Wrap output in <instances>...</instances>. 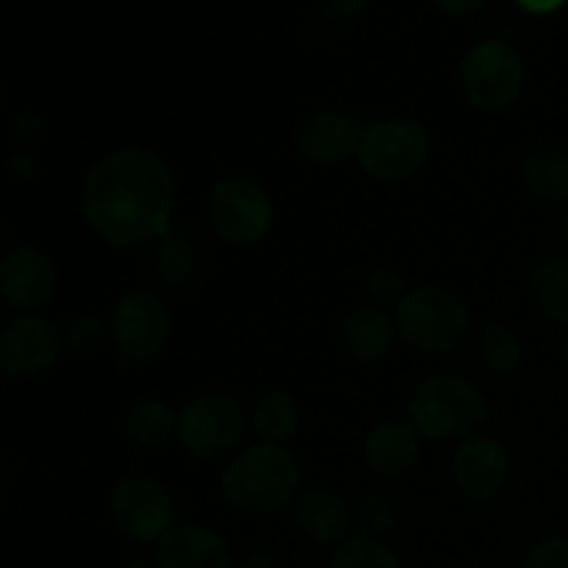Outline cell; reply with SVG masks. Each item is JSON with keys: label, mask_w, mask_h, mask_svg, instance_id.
Segmentation results:
<instances>
[{"label": "cell", "mask_w": 568, "mask_h": 568, "mask_svg": "<svg viewBox=\"0 0 568 568\" xmlns=\"http://www.w3.org/2000/svg\"><path fill=\"white\" fill-rule=\"evenodd\" d=\"M81 214L109 247L153 244L172 231L175 175L161 153L139 144L116 148L89 166Z\"/></svg>", "instance_id": "cell-1"}, {"label": "cell", "mask_w": 568, "mask_h": 568, "mask_svg": "<svg viewBox=\"0 0 568 568\" xmlns=\"http://www.w3.org/2000/svg\"><path fill=\"white\" fill-rule=\"evenodd\" d=\"M300 464L281 444H253L220 475V491L247 516H272L300 494Z\"/></svg>", "instance_id": "cell-2"}, {"label": "cell", "mask_w": 568, "mask_h": 568, "mask_svg": "<svg viewBox=\"0 0 568 568\" xmlns=\"http://www.w3.org/2000/svg\"><path fill=\"white\" fill-rule=\"evenodd\" d=\"M488 419L480 388L458 375H433L416 386L408 403V422L430 442L469 438Z\"/></svg>", "instance_id": "cell-3"}, {"label": "cell", "mask_w": 568, "mask_h": 568, "mask_svg": "<svg viewBox=\"0 0 568 568\" xmlns=\"http://www.w3.org/2000/svg\"><path fill=\"white\" fill-rule=\"evenodd\" d=\"M394 322L410 347L430 355L455 353L471 331V314L464 300L436 283L410 288L397 305Z\"/></svg>", "instance_id": "cell-4"}, {"label": "cell", "mask_w": 568, "mask_h": 568, "mask_svg": "<svg viewBox=\"0 0 568 568\" xmlns=\"http://www.w3.org/2000/svg\"><path fill=\"white\" fill-rule=\"evenodd\" d=\"M205 216L220 242L233 247H255L264 242L275 222L270 192L247 175H225L211 186Z\"/></svg>", "instance_id": "cell-5"}, {"label": "cell", "mask_w": 568, "mask_h": 568, "mask_svg": "<svg viewBox=\"0 0 568 568\" xmlns=\"http://www.w3.org/2000/svg\"><path fill=\"white\" fill-rule=\"evenodd\" d=\"M525 59L505 39H483L471 44L460 61V89L477 111L510 109L525 89Z\"/></svg>", "instance_id": "cell-6"}, {"label": "cell", "mask_w": 568, "mask_h": 568, "mask_svg": "<svg viewBox=\"0 0 568 568\" xmlns=\"http://www.w3.org/2000/svg\"><path fill=\"white\" fill-rule=\"evenodd\" d=\"M430 133L422 122L408 116H388L364 128L358 164L369 178L399 183L414 178L430 159Z\"/></svg>", "instance_id": "cell-7"}, {"label": "cell", "mask_w": 568, "mask_h": 568, "mask_svg": "<svg viewBox=\"0 0 568 568\" xmlns=\"http://www.w3.org/2000/svg\"><path fill=\"white\" fill-rule=\"evenodd\" d=\"M247 430V414L233 394H200L178 410V444L197 460H220Z\"/></svg>", "instance_id": "cell-8"}, {"label": "cell", "mask_w": 568, "mask_h": 568, "mask_svg": "<svg viewBox=\"0 0 568 568\" xmlns=\"http://www.w3.org/2000/svg\"><path fill=\"white\" fill-rule=\"evenodd\" d=\"M111 344L128 364H144L164 353L172 338L170 305L153 292H131L111 311Z\"/></svg>", "instance_id": "cell-9"}, {"label": "cell", "mask_w": 568, "mask_h": 568, "mask_svg": "<svg viewBox=\"0 0 568 568\" xmlns=\"http://www.w3.org/2000/svg\"><path fill=\"white\" fill-rule=\"evenodd\" d=\"M109 514L122 536L159 544L175 527V503L159 480L122 477L109 497Z\"/></svg>", "instance_id": "cell-10"}, {"label": "cell", "mask_w": 568, "mask_h": 568, "mask_svg": "<svg viewBox=\"0 0 568 568\" xmlns=\"http://www.w3.org/2000/svg\"><path fill=\"white\" fill-rule=\"evenodd\" d=\"M64 355L61 327L42 314H20L0 333V372L14 381L44 375Z\"/></svg>", "instance_id": "cell-11"}, {"label": "cell", "mask_w": 568, "mask_h": 568, "mask_svg": "<svg viewBox=\"0 0 568 568\" xmlns=\"http://www.w3.org/2000/svg\"><path fill=\"white\" fill-rule=\"evenodd\" d=\"M59 288L53 255L31 242H17L0 255V300L17 314H37Z\"/></svg>", "instance_id": "cell-12"}, {"label": "cell", "mask_w": 568, "mask_h": 568, "mask_svg": "<svg viewBox=\"0 0 568 568\" xmlns=\"http://www.w3.org/2000/svg\"><path fill=\"white\" fill-rule=\"evenodd\" d=\"M510 477V453L499 438H464L453 455V480L469 503H494L505 491Z\"/></svg>", "instance_id": "cell-13"}, {"label": "cell", "mask_w": 568, "mask_h": 568, "mask_svg": "<svg viewBox=\"0 0 568 568\" xmlns=\"http://www.w3.org/2000/svg\"><path fill=\"white\" fill-rule=\"evenodd\" d=\"M361 139H364V125L358 116L325 109L311 114L297 128V153L311 164L336 166L358 159Z\"/></svg>", "instance_id": "cell-14"}, {"label": "cell", "mask_w": 568, "mask_h": 568, "mask_svg": "<svg viewBox=\"0 0 568 568\" xmlns=\"http://www.w3.org/2000/svg\"><path fill=\"white\" fill-rule=\"evenodd\" d=\"M225 538L205 525H175L155 544L159 568H233Z\"/></svg>", "instance_id": "cell-15"}, {"label": "cell", "mask_w": 568, "mask_h": 568, "mask_svg": "<svg viewBox=\"0 0 568 568\" xmlns=\"http://www.w3.org/2000/svg\"><path fill=\"white\" fill-rule=\"evenodd\" d=\"M294 525L320 547H338L353 530V510L342 494L331 488H303L294 499Z\"/></svg>", "instance_id": "cell-16"}, {"label": "cell", "mask_w": 568, "mask_h": 568, "mask_svg": "<svg viewBox=\"0 0 568 568\" xmlns=\"http://www.w3.org/2000/svg\"><path fill=\"white\" fill-rule=\"evenodd\" d=\"M422 436L410 422L388 419L372 427L364 442V460L375 475L403 477L419 464Z\"/></svg>", "instance_id": "cell-17"}, {"label": "cell", "mask_w": 568, "mask_h": 568, "mask_svg": "<svg viewBox=\"0 0 568 568\" xmlns=\"http://www.w3.org/2000/svg\"><path fill=\"white\" fill-rule=\"evenodd\" d=\"M397 322L388 311L377 305H364L347 314L342 322V347L355 364H375L383 361L394 347L397 338Z\"/></svg>", "instance_id": "cell-18"}, {"label": "cell", "mask_w": 568, "mask_h": 568, "mask_svg": "<svg viewBox=\"0 0 568 568\" xmlns=\"http://www.w3.org/2000/svg\"><path fill=\"white\" fill-rule=\"evenodd\" d=\"M521 178L532 197L549 205L568 203V153L560 148H536L521 164Z\"/></svg>", "instance_id": "cell-19"}, {"label": "cell", "mask_w": 568, "mask_h": 568, "mask_svg": "<svg viewBox=\"0 0 568 568\" xmlns=\"http://www.w3.org/2000/svg\"><path fill=\"white\" fill-rule=\"evenodd\" d=\"M122 436L133 447H164L172 436H178V410L170 403H164V399H144V403L133 405L125 414Z\"/></svg>", "instance_id": "cell-20"}, {"label": "cell", "mask_w": 568, "mask_h": 568, "mask_svg": "<svg viewBox=\"0 0 568 568\" xmlns=\"http://www.w3.org/2000/svg\"><path fill=\"white\" fill-rule=\"evenodd\" d=\"M250 422H253V430L261 442L286 447L288 438L297 436L300 430V408L286 388H270L255 399Z\"/></svg>", "instance_id": "cell-21"}, {"label": "cell", "mask_w": 568, "mask_h": 568, "mask_svg": "<svg viewBox=\"0 0 568 568\" xmlns=\"http://www.w3.org/2000/svg\"><path fill=\"white\" fill-rule=\"evenodd\" d=\"M153 275L155 281L164 283L166 288H181L197 275L200 270V250L194 247L186 233L170 231L159 239L153 247Z\"/></svg>", "instance_id": "cell-22"}, {"label": "cell", "mask_w": 568, "mask_h": 568, "mask_svg": "<svg viewBox=\"0 0 568 568\" xmlns=\"http://www.w3.org/2000/svg\"><path fill=\"white\" fill-rule=\"evenodd\" d=\"M530 292L541 314L568 325V258H552L530 275Z\"/></svg>", "instance_id": "cell-23"}, {"label": "cell", "mask_w": 568, "mask_h": 568, "mask_svg": "<svg viewBox=\"0 0 568 568\" xmlns=\"http://www.w3.org/2000/svg\"><path fill=\"white\" fill-rule=\"evenodd\" d=\"M480 358L494 375H510L521 366V342L508 322H488L480 333Z\"/></svg>", "instance_id": "cell-24"}, {"label": "cell", "mask_w": 568, "mask_h": 568, "mask_svg": "<svg viewBox=\"0 0 568 568\" xmlns=\"http://www.w3.org/2000/svg\"><path fill=\"white\" fill-rule=\"evenodd\" d=\"M64 353L72 358H92L111 342V327L98 314H75L61 327Z\"/></svg>", "instance_id": "cell-25"}, {"label": "cell", "mask_w": 568, "mask_h": 568, "mask_svg": "<svg viewBox=\"0 0 568 568\" xmlns=\"http://www.w3.org/2000/svg\"><path fill=\"white\" fill-rule=\"evenodd\" d=\"M331 568H403L399 558L377 538L353 536L338 544L331 558Z\"/></svg>", "instance_id": "cell-26"}, {"label": "cell", "mask_w": 568, "mask_h": 568, "mask_svg": "<svg viewBox=\"0 0 568 568\" xmlns=\"http://www.w3.org/2000/svg\"><path fill=\"white\" fill-rule=\"evenodd\" d=\"M353 525H355V530H358V536L377 538V541H383V538H386L388 532L397 527V510H394L392 499L388 497L369 494V497L361 499L358 508H355Z\"/></svg>", "instance_id": "cell-27"}, {"label": "cell", "mask_w": 568, "mask_h": 568, "mask_svg": "<svg viewBox=\"0 0 568 568\" xmlns=\"http://www.w3.org/2000/svg\"><path fill=\"white\" fill-rule=\"evenodd\" d=\"M408 283H405L403 272L392 270V266H381V270L369 272L366 277V294H369V305L377 308H397L403 297L408 294Z\"/></svg>", "instance_id": "cell-28"}, {"label": "cell", "mask_w": 568, "mask_h": 568, "mask_svg": "<svg viewBox=\"0 0 568 568\" xmlns=\"http://www.w3.org/2000/svg\"><path fill=\"white\" fill-rule=\"evenodd\" d=\"M44 136H48V120H44L37 109H22L11 116V125H9L11 150L37 153V148L44 142Z\"/></svg>", "instance_id": "cell-29"}, {"label": "cell", "mask_w": 568, "mask_h": 568, "mask_svg": "<svg viewBox=\"0 0 568 568\" xmlns=\"http://www.w3.org/2000/svg\"><path fill=\"white\" fill-rule=\"evenodd\" d=\"M519 568H568V538H541L538 544H532Z\"/></svg>", "instance_id": "cell-30"}, {"label": "cell", "mask_w": 568, "mask_h": 568, "mask_svg": "<svg viewBox=\"0 0 568 568\" xmlns=\"http://www.w3.org/2000/svg\"><path fill=\"white\" fill-rule=\"evenodd\" d=\"M6 172H9L17 183H39L44 175V166L37 153L11 150V153L6 155Z\"/></svg>", "instance_id": "cell-31"}, {"label": "cell", "mask_w": 568, "mask_h": 568, "mask_svg": "<svg viewBox=\"0 0 568 568\" xmlns=\"http://www.w3.org/2000/svg\"><path fill=\"white\" fill-rule=\"evenodd\" d=\"M486 3L488 0H433V6H436V9L447 17L477 14V11H480Z\"/></svg>", "instance_id": "cell-32"}, {"label": "cell", "mask_w": 568, "mask_h": 568, "mask_svg": "<svg viewBox=\"0 0 568 568\" xmlns=\"http://www.w3.org/2000/svg\"><path fill=\"white\" fill-rule=\"evenodd\" d=\"M369 0H331L327 6V14L336 17V20H349V17H358L366 9Z\"/></svg>", "instance_id": "cell-33"}, {"label": "cell", "mask_w": 568, "mask_h": 568, "mask_svg": "<svg viewBox=\"0 0 568 568\" xmlns=\"http://www.w3.org/2000/svg\"><path fill=\"white\" fill-rule=\"evenodd\" d=\"M233 568H281V564H277L275 555L270 552H250L244 555L242 560H236Z\"/></svg>", "instance_id": "cell-34"}, {"label": "cell", "mask_w": 568, "mask_h": 568, "mask_svg": "<svg viewBox=\"0 0 568 568\" xmlns=\"http://www.w3.org/2000/svg\"><path fill=\"white\" fill-rule=\"evenodd\" d=\"M527 14H552L560 6H566L568 0H516Z\"/></svg>", "instance_id": "cell-35"}, {"label": "cell", "mask_w": 568, "mask_h": 568, "mask_svg": "<svg viewBox=\"0 0 568 568\" xmlns=\"http://www.w3.org/2000/svg\"><path fill=\"white\" fill-rule=\"evenodd\" d=\"M14 227L9 225V222H3L0 220V250H3V253H9L11 247H14Z\"/></svg>", "instance_id": "cell-36"}, {"label": "cell", "mask_w": 568, "mask_h": 568, "mask_svg": "<svg viewBox=\"0 0 568 568\" xmlns=\"http://www.w3.org/2000/svg\"><path fill=\"white\" fill-rule=\"evenodd\" d=\"M558 236H560V244H564V247L568 250V214L564 216V220H560V225H558Z\"/></svg>", "instance_id": "cell-37"}, {"label": "cell", "mask_w": 568, "mask_h": 568, "mask_svg": "<svg viewBox=\"0 0 568 568\" xmlns=\"http://www.w3.org/2000/svg\"><path fill=\"white\" fill-rule=\"evenodd\" d=\"M120 568H159V566L148 564V560H142V558H133V560H125Z\"/></svg>", "instance_id": "cell-38"}, {"label": "cell", "mask_w": 568, "mask_h": 568, "mask_svg": "<svg viewBox=\"0 0 568 568\" xmlns=\"http://www.w3.org/2000/svg\"><path fill=\"white\" fill-rule=\"evenodd\" d=\"M560 355H564L566 366H568V333L564 336V342H560Z\"/></svg>", "instance_id": "cell-39"}, {"label": "cell", "mask_w": 568, "mask_h": 568, "mask_svg": "<svg viewBox=\"0 0 568 568\" xmlns=\"http://www.w3.org/2000/svg\"><path fill=\"white\" fill-rule=\"evenodd\" d=\"M3 105H6V89L3 83H0V114H3Z\"/></svg>", "instance_id": "cell-40"}, {"label": "cell", "mask_w": 568, "mask_h": 568, "mask_svg": "<svg viewBox=\"0 0 568 568\" xmlns=\"http://www.w3.org/2000/svg\"><path fill=\"white\" fill-rule=\"evenodd\" d=\"M0 333H3V320H0Z\"/></svg>", "instance_id": "cell-41"}]
</instances>
